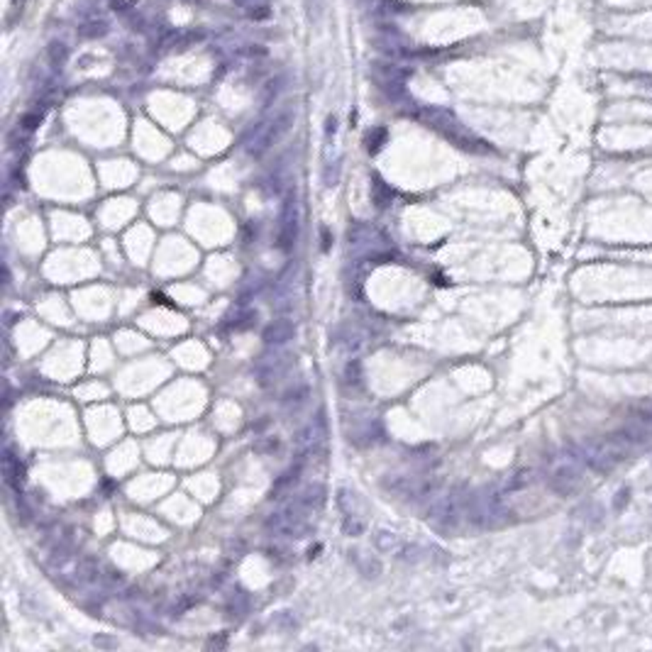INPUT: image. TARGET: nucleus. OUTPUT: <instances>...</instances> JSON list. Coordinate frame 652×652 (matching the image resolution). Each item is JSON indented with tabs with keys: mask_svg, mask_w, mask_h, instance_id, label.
Masks as SVG:
<instances>
[{
	"mask_svg": "<svg viewBox=\"0 0 652 652\" xmlns=\"http://www.w3.org/2000/svg\"><path fill=\"white\" fill-rule=\"evenodd\" d=\"M579 486H581V474L572 467L562 469V472L555 476V489H557L559 494H572V491H577Z\"/></svg>",
	"mask_w": 652,
	"mask_h": 652,
	"instance_id": "f03ea898",
	"label": "nucleus"
},
{
	"mask_svg": "<svg viewBox=\"0 0 652 652\" xmlns=\"http://www.w3.org/2000/svg\"><path fill=\"white\" fill-rule=\"evenodd\" d=\"M633 452V435L611 433L589 447V464L601 474L614 472L618 464H623Z\"/></svg>",
	"mask_w": 652,
	"mask_h": 652,
	"instance_id": "f257e3e1",
	"label": "nucleus"
},
{
	"mask_svg": "<svg viewBox=\"0 0 652 652\" xmlns=\"http://www.w3.org/2000/svg\"><path fill=\"white\" fill-rule=\"evenodd\" d=\"M630 498V489H620L618 491V498H616V508L618 511H623V506H625V501Z\"/></svg>",
	"mask_w": 652,
	"mask_h": 652,
	"instance_id": "7ed1b4c3",
	"label": "nucleus"
}]
</instances>
